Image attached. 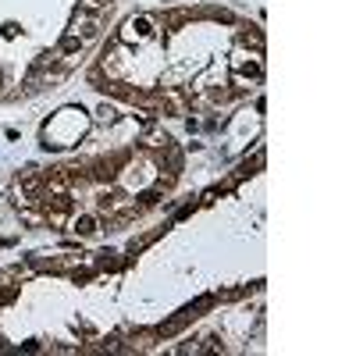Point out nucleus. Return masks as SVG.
I'll return each instance as SVG.
<instances>
[{"label": "nucleus", "instance_id": "obj_3", "mask_svg": "<svg viewBox=\"0 0 356 356\" xmlns=\"http://www.w3.org/2000/svg\"><path fill=\"white\" fill-rule=\"evenodd\" d=\"M122 0H0V107L47 100L86 68Z\"/></svg>", "mask_w": 356, "mask_h": 356}, {"label": "nucleus", "instance_id": "obj_2", "mask_svg": "<svg viewBox=\"0 0 356 356\" xmlns=\"http://www.w3.org/2000/svg\"><path fill=\"white\" fill-rule=\"evenodd\" d=\"M186 168L182 143L150 132L107 150L25 164L11 175L4 200L25 232L100 246L157 218L182 189Z\"/></svg>", "mask_w": 356, "mask_h": 356}, {"label": "nucleus", "instance_id": "obj_4", "mask_svg": "<svg viewBox=\"0 0 356 356\" xmlns=\"http://www.w3.org/2000/svg\"><path fill=\"white\" fill-rule=\"evenodd\" d=\"M86 136H89V118L79 107L57 111L50 122H43V129H40V143L47 146V150H75Z\"/></svg>", "mask_w": 356, "mask_h": 356}, {"label": "nucleus", "instance_id": "obj_1", "mask_svg": "<svg viewBox=\"0 0 356 356\" xmlns=\"http://www.w3.org/2000/svg\"><path fill=\"white\" fill-rule=\"evenodd\" d=\"M79 75L97 97L164 122L221 114L260 93L267 36L257 18L214 0L132 8Z\"/></svg>", "mask_w": 356, "mask_h": 356}]
</instances>
